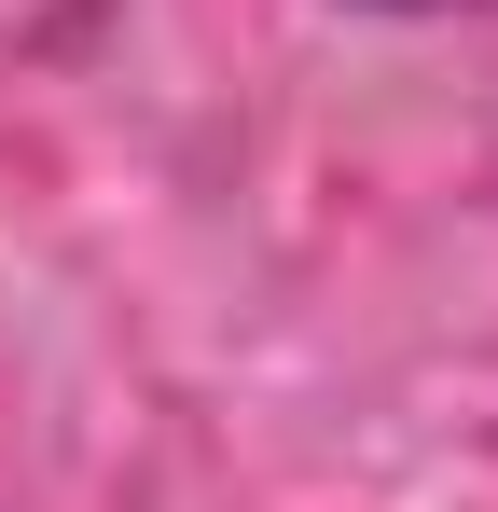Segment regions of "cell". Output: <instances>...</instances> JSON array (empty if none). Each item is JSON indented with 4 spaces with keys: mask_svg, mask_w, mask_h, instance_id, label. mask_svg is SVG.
Instances as JSON below:
<instances>
[]
</instances>
